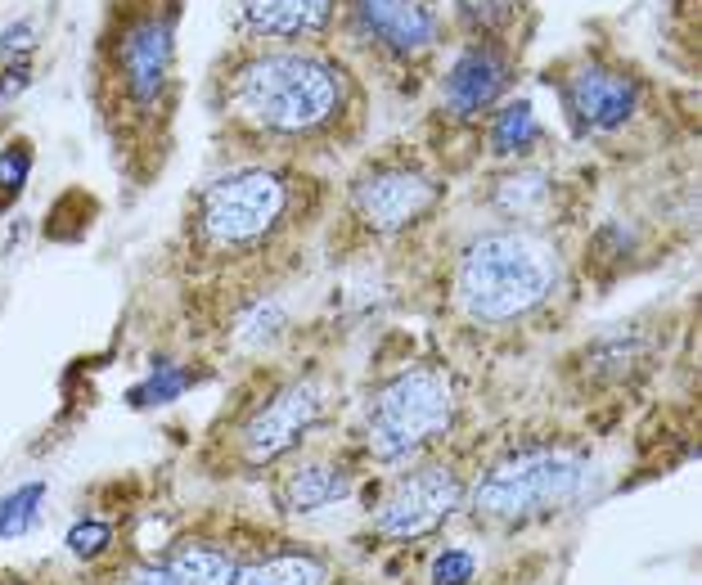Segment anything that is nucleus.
<instances>
[{
	"label": "nucleus",
	"instance_id": "f257e3e1",
	"mask_svg": "<svg viewBox=\"0 0 702 585\" xmlns=\"http://www.w3.org/2000/svg\"><path fill=\"white\" fill-rule=\"evenodd\" d=\"M356 90L338 59L315 50L243 54L225 77V113L261 140H315L338 131Z\"/></svg>",
	"mask_w": 702,
	"mask_h": 585
},
{
	"label": "nucleus",
	"instance_id": "f03ea898",
	"mask_svg": "<svg viewBox=\"0 0 702 585\" xmlns=\"http://www.w3.org/2000/svg\"><path fill=\"white\" fill-rule=\"evenodd\" d=\"M558 288V248L531 230H495L464 248L455 297L468 320L509 324L536 311Z\"/></svg>",
	"mask_w": 702,
	"mask_h": 585
},
{
	"label": "nucleus",
	"instance_id": "7ed1b4c3",
	"mask_svg": "<svg viewBox=\"0 0 702 585\" xmlns=\"http://www.w3.org/2000/svg\"><path fill=\"white\" fill-rule=\"evenodd\" d=\"M297 207V180L275 167H248L221 176L198 198L194 234L216 257H243L257 252L288 225Z\"/></svg>",
	"mask_w": 702,
	"mask_h": 585
},
{
	"label": "nucleus",
	"instance_id": "20e7f679",
	"mask_svg": "<svg viewBox=\"0 0 702 585\" xmlns=\"http://www.w3.org/2000/svg\"><path fill=\"white\" fill-rule=\"evenodd\" d=\"M455 423V383L437 365H414L387 378L369 405V450L383 464L419 455Z\"/></svg>",
	"mask_w": 702,
	"mask_h": 585
},
{
	"label": "nucleus",
	"instance_id": "39448f33",
	"mask_svg": "<svg viewBox=\"0 0 702 585\" xmlns=\"http://www.w3.org/2000/svg\"><path fill=\"white\" fill-rule=\"evenodd\" d=\"M576 486H581V459L563 450H522L477 477V486L468 491V509L477 518L518 522L567 504Z\"/></svg>",
	"mask_w": 702,
	"mask_h": 585
},
{
	"label": "nucleus",
	"instance_id": "423d86ee",
	"mask_svg": "<svg viewBox=\"0 0 702 585\" xmlns=\"http://www.w3.org/2000/svg\"><path fill=\"white\" fill-rule=\"evenodd\" d=\"M108 63L135 113H153L167 99L171 72H176V41H171V14L158 5H140L117 23L108 45Z\"/></svg>",
	"mask_w": 702,
	"mask_h": 585
},
{
	"label": "nucleus",
	"instance_id": "0eeeda50",
	"mask_svg": "<svg viewBox=\"0 0 702 585\" xmlns=\"http://www.w3.org/2000/svg\"><path fill=\"white\" fill-rule=\"evenodd\" d=\"M459 504H464V482H459L450 468L428 464V468H419V473L401 477V482L387 491L374 527H378V536H387V540H419V536H428V531H437Z\"/></svg>",
	"mask_w": 702,
	"mask_h": 585
},
{
	"label": "nucleus",
	"instance_id": "6e6552de",
	"mask_svg": "<svg viewBox=\"0 0 702 585\" xmlns=\"http://www.w3.org/2000/svg\"><path fill=\"white\" fill-rule=\"evenodd\" d=\"M320 419V392L311 383H293L279 396H270L239 432V446L248 464H275L279 455L297 446L311 432V423Z\"/></svg>",
	"mask_w": 702,
	"mask_h": 585
},
{
	"label": "nucleus",
	"instance_id": "1a4fd4ad",
	"mask_svg": "<svg viewBox=\"0 0 702 585\" xmlns=\"http://www.w3.org/2000/svg\"><path fill=\"white\" fill-rule=\"evenodd\" d=\"M351 203H356L360 221H365L369 230L392 234V230L414 225L432 203H437V185L410 167H387V171H374V176L360 180V185L351 189Z\"/></svg>",
	"mask_w": 702,
	"mask_h": 585
},
{
	"label": "nucleus",
	"instance_id": "9d476101",
	"mask_svg": "<svg viewBox=\"0 0 702 585\" xmlns=\"http://www.w3.org/2000/svg\"><path fill=\"white\" fill-rule=\"evenodd\" d=\"M563 99L585 131H617V126H626L639 108L635 81H630L626 72L599 68V63H581V68L563 81Z\"/></svg>",
	"mask_w": 702,
	"mask_h": 585
},
{
	"label": "nucleus",
	"instance_id": "9b49d317",
	"mask_svg": "<svg viewBox=\"0 0 702 585\" xmlns=\"http://www.w3.org/2000/svg\"><path fill=\"white\" fill-rule=\"evenodd\" d=\"M509 90V59L495 45H473L450 63L441 81V99L455 117H477Z\"/></svg>",
	"mask_w": 702,
	"mask_h": 585
},
{
	"label": "nucleus",
	"instance_id": "f8f14e48",
	"mask_svg": "<svg viewBox=\"0 0 702 585\" xmlns=\"http://www.w3.org/2000/svg\"><path fill=\"white\" fill-rule=\"evenodd\" d=\"M356 18L383 50L401 54H423L437 41V14L428 0H356Z\"/></svg>",
	"mask_w": 702,
	"mask_h": 585
},
{
	"label": "nucleus",
	"instance_id": "ddd939ff",
	"mask_svg": "<svg viewBox=\"0 0 702 585\" xmlns=\"http://www.w3.org/2000/svg\"><path fill=\"white\" fill-rule=\"evenodd\" d=\"M239 23L257 41H320L333 27V0H243Z\"/></svg>",
	"mask_w": 702,
	"mask_h": 585
},
{
	"label": "nucleus",
	"instance_id": "4468645a",
	"mask_svg": "<svg viewBox=\"0 0 702 585\" xmlns=\"http://www.w3.org/2000/svg\"><path fill=\"white\" fill-rule=\"evenodd\" d=\"M234 563L230 554L212 545H180L162 563H144L122 585H230Z\"/></svg>",
	"mask_w": 702,
	"mask_h": 585
},
{
	"label": "nucleus",
	"instance_id": "2eb2a0df",
	"mask_svg": "<svg viewBox=\"0 0 702 585\" xmlns=\"http://www.w3.org/2000/svg\"><path fill=\"white\" fill-rule=\"evenodd\" d=\"M351 491V477L342 464H329V459H297L284 477H279V509L284 513H315L324 504L342 500Z\"/></svg>",
	"mask_w": 702,
	"mask_h": 585
},
{
	"label": "nucleus",
	"instance_id": "dca6fc26",
	"mask_svg": "<svg viewBox=\"0 0 702 585\" xmlns=\"http://www.w3.org/2000/svg\"><path fill=\"white\" fill-rule=\"evenodd\" d=\"M329 572L315 554H275V558H257V563L239 567L230 576V585H324Z\"/></svg>",
	"mask_w": 702,
	"mask_h": 585
},
{
	"label": "nucleus",
	"instance_id": "f3484780",
	"mask_svg": "<svg viewBox=\"0 0 702 585\" xmlns=\"http://www.w3.org/2000/svg\"><path fill=\"white\" fill-rule=\"evenodd\" d=\"M554 198V180L545 171H513L495 185L491 203L500 216H513V221H527V216H540L545 203Z\"/></svg>",
	"mask_w": 702,
	"mask_h": 585
},
{
	"label": "nucleus",
	"instance_id": "a211bd4d",
	"mask_svg": "<svg viewBox=\"0 0 702 585\" xmlns=\"http://www.w3.org/2000/svg\"><path fill=\"white\" fill-rule=\"evenodd\" d=\"M536 140H540V122H536V108H531L527 99L500 108V113L491 117V153H500V158L527 153Z\"/></svg>",
	"mask_w": 702,
	"mask_h": 585
},
{
	"label": "nucleus",
	"instance_id": "6ab92c4d",
	"mask_svg": "<svg viewBox=\"0 0 702 585\" xmlns=\"http://www.w3.org/2000/svg\"><path fill=\"white\" fill-rule=\"evenodd\" d=\"M41 500H45V482H23L9 495H0V540H14L23 531H32L36 518H41Z\"/></svg>",
	"mask_w": 702,
	"mask_h": 585
},
{
	"label": "nucleus",
	"instance_id": "aec40b11",
	"mask_svg": "<svg viewBox=\"0 0 702 585\" xmlns=\"http://www.w3.org/2000/svg\"><path fill=\"white\" fill-rule=\"evenodd\" d=\"M185 383H189L185 369L158 365V369L149 374V383L131 387V405H135V410H144V405H167V401H176V396L185 392Z\"/></svg>",
	"mask_w": 702,
	"mask_h": 585
},
{
	"label": "nucleus",
	"instance_id": "412c9836",
	"mask_svg": "<svg viewBox=\"0 0 702 585\" xmlns=\"http://www.w3.org/2000/svg\"><path fill=\"white\" fill-rule=\"evenodd\" d=\"M522 0H459V14L473 32H504L518 18Z\"/></svg>",
	"mask_w": 702,
	"mask_h": 585
},
{
	"label": "nucleus",
	"instance_id": "4be33fe9",
	"mask_svg": "<svg viewBox=\"0 0 702 585\" xmlns=\"http://www.w3.org/2000/svg\"><path fill=\"white\" fill-rule=\"evenodd\" d=\"M279 324H284V311H279V302H257L248 315H243L239 342H243V347H261V342H270V338L279 333Z\"/></svg>",
	"mask_w": 702,
	"mask_h": 585
},
{
	"label": "nucleus",
	"instance_id": "5701e85b",
	"mask_svg": "<svg viewBox=\"0 0 702 585\" xmlns=\"http://www.w3.org/2000/svg\"><path fill=\"white\" fill-rule=\"evenodd\" d=\"M477 572V558L468 549H446V554L432 558V585H468Z\"/></svg>",
	"mask_w": 702,
	"mask_h": 585
},
{
	"label": "nucleus",
	"instance_id": "b1692460",
	"mask_svg": "<svg viewBox=\"0 0 702 585\" xmlns=\"http://www.w3.org/2000/svg\"><path fill=\"white\" fill-rule=\"evenodd\" d=\"M108 545H113V527H104V522H77L68 531V549L77 558H99Z\"/></svg>",
	"mask_w": 702,
	"mask_h": 585
},
{
	"label": "nucleus",
	"instance_id": "393cba45",
	"mask_svg": "<svg viewBox=\"0 0 702 585\" xmlns=\"http://www.w3.org/2000/svg\"><path fill=\"white\" fill-rule=\"evenodd\" d=\"M27 171H32V153H27V144H9V149L0 153V194L14 198L18 189H23Z\"/></svg>",
	"mask_w": 702,
	"mask_h": 585
},
{
	"label": "nucleus",
	"instance_id": "a878e982",
	"mask_svg": "<svg viewBox=\"0 0 702 585\" xmlns=\"http://www.w3.org/2000/svg\"><path fill=\"white\" fill-rule=\"evenodd\" d=\"M27 86H32V72H27V63H9V68L0 72V108H5L9 99L23 95Z\"/></svg>",
	"mask_w": 702,
	"mask_h": 585
},
{
	"label": "nucleus",
	"instance_id": "bb28decb",
	"mask_svg": "<svg viewBox=\"0 0 702 585\" xmlns=\"http://www.w3.org/2000/svg\"><path fill=\"white\" fill-rule=\"evenodd\" d=\"M32 45H36V32H32V23H27V18H23V23H9L5 32H0V54H14V50L27 54Z\"/></svg>",
	"mask_w": 702,
	"mask_h": 585
}]
</instances>
